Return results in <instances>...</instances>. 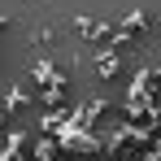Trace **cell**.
Instances as JSON below:
<instances>
[{
  "mask_svg": "<svg viewBox=\"0 0 161 161\" xmlns=\"http://www.w3.org/2000/svg\"><path fill=\"white\" fill-rule=\"evenodd\" d=\"M26 39H31V48H53L57 39H61V31H57V26H53V22H39V26L31 31Z\"/></svg>",
  "mask_w": 161,
  "mask_h": 161,
  "instance_id": "6da1fadb",
  "label": "cell"
},
{
  "mask_svg": "<svg viewBox=\"0 0 161 161\" xmlns=\"http://www.w3.org/2000/svg\"><path fill=\"white\" fill-rule=\"evenodd\" d=\"M144 22H148V13L139 9V13H131V18H126V31H135V26H144Z\"/></svg>",
  "mask_w": 161,
  "mask_h": 161,
  "instance_id": "3957f363",
  "label": "cell"
},
{
  "mask_svg": "<svg viewBox=\"0 0 161 161\" xmlns=\"http://www.w3.org/2000/svg\"><path fill=\"white\" fill-rule=\"evenodd\" d=\"M118 70H122V57L118 53H100L96 57V79H113Z\"/></svg>",
  "mask_w": 161,
  "mask_h": 161,
  "instance_id": "7a4b0ae2",
  "label": "cell"
}]
</instances>
